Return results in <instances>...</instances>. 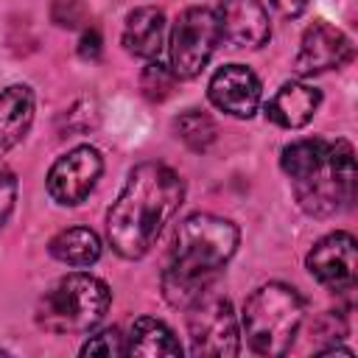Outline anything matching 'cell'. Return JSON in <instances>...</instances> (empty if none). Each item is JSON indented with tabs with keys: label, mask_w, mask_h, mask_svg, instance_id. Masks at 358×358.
Listing matches in <instances>:
<instances>
[{
	"label": "cell",
	"mask_w": 358,
	"mask_h": 358,
	"mask_svg": "<svg viewBox=\"0 0 358 358\" xmlns=\"http://www.w3.org/2000/svg\"><path fill=\"white\" fill-rule=\"evenodd\" d=\"M182 201L185 182L173 168L162 162L134 165L106 215L109 246L126 260H140L151 252Z\"/></svg>",
	"instance_id": "cell-1"
},
{
	"label": "cell",
	"mask_w": 358,
	"mask_h": 358,
	"mask_svg": "<svg viewBox=\"0 0 358 358\" xmlns=\"http://www.w3.org/2000/svg\"><path fill=\"white\" fill-rule=\"evenodd\" d=\"M241 232L229 218L213 213L187 215L171 243L162 268V296L168 305L185 310L204 291L215 288V280L232 260Z\"/></svg>",
	"instance_id": "cell-2"
},
{
	"label": "cell",
	"mask_w": 358,
	"mask_h": 358,
	"mask_svg": "<svg viewBox=\"0 0 358 358\" xmlns=\"http://www.w3.org/2000/svg\"><path fill=\"white\" fill-rule=\"evenodd\" d=\"M112 305L109 285L90 271H70L59 277L36 305V324L56 336L90 333L101 324Z\"/></svg>",
	"instance_id": "cell-3"
},
{
	"label": "cell",
	"mask_w": 358,
	"mask_h": 358,
	"mask_svg": "<svg viewBox=\"0 0 358 358\" xmlns=\"http://www.w3.org/2000/svg\"><path fill=\"white\" fill-rule=\"evenodd\" d=\"M305 305L296 288L285 282H266L249 294L243 302L241 324L252 352L257 355H285L302 324Z\"/></svg>",
	"instance_id": "cell-4"
},
{
	"label": "cell",
	"mask_w": 358,
	"mask_h": 358,
	"mask_svg": "<svg viewBox=\"0 0 358 358\" xmlns=\"http://www.w3.org/2000/svg\"><path fill=\"white\" fill-rule=\"evenodd\" d=\"M355 151L347 140H327L324 154L305 168L302 173L291 176L294 196L299 207L313 218H330L352 204L355 199Z\"/></svg>",
	"instance_id": "cell-5"
},
{
	"label": "cell",
	"mask_w": 358,
	"mask_h": 358,
	"mask_svg": "<svg viewBox=\"0 0 358 358\" xmlns=\"http://www.w3.org/2000/svg\"><path fill=\"white\" fill-rule=\"evenodd\" d=\"M187 338L193 355L232 358L241 352V324L232 302L218 291H204L187 308Z\"/></svg>",
	"instance_id": "cell-6"
},
{
	"label": "cell",
	"mask_w": 358,
	"mask_h": 358,
	"mask_svg": "<svg viewBox=\"0 0 358 358\" xmlns=\"http://www.w3.org/2000/svg\"><path fill=\"white\" fill-rule=\"evenodd\" d=\"M218 42L221 31L215 11L207 6H190L173 20L168 39V67L176 78H196L207 67Z\"/></svg>",
	"instance_id": "cell-7"
},
{
	"label": "cell",
	"mask_w": 358,
	"mask_h": 358,
	"mask_svg": "<svg viewBox=\"0 0 358 358\" xmlns=\"http://www.w3.org/2000/svg\"><path fill=\"white\" fill-rule=\"evenodd\" d=\"M103 173V157L92 145H78L59 157L48 171V193L62 207L81 204Z\"/></svg>",
	"instance_id": "cell-8"
},
{
	"label": "cell",
	"mask_w": 358,
	"mask_h": 358,
	"mask_svg": "<svg viewBox=\"0 0 358 358\" xmlns=\"http://www.w3.org/2000/svg\"><path fill=\"white\" fill-rule=\"evenodd\" d=\"M305 266L316 282L333 291H347L352 288L358 277V246L350 232H330L319 238L308 257Z\"/></svg>",
	"instance_id": "cell-9"
},
{
	"label": "cell",
	"mask_w": 358,
	"mask_h": 358,
	"mask_svg": "<svg viewBox=\"0 0 358 358\" xmlns=\"http://www.w3.org/2000/svg\"><path fill=\"white\" fill-rule=\"evenodd\" d=\"M352 56V42L344 31H338L336 25L316 20L310 28H305L302 39H299V50L294 56V73L299 78H310L327 70H336L341 64H347Z\"/></svg>",
	"instance_id": "cell-10"
},
{
	"label": "cell",
	"mask_w": 358,
	"mask_h": 358,
	"mask_svg": "<svg viewBox=\"0 0 358 358\" xmlns=\"http://www.w3.org/2000/svg\"><path fill=\"white\" fill-rule=\"evenodd\" d=\"M260 95H263L260 78L246 64H224L213 73L207 84L210 103L238 120H246L257 112Z\"/></svg>",
	"instance_id": "cell-11"
},
{
	"label": "cell",
	"mask_w": 358,
	"mask_h": 358,
	"mask_svg": "<svg viewBox=\"0 0 358 358\" xmlns=\"http://www.w3.org/2000/svg\"><path fill=\"white\" fill-rule=\"evenodd\" d=\"M215 17L221 39L232 48L260 50L271 36L268 14L260 0H221Z\"/></svg>",
	"instance_id": "cell-12"
},
{
	"label": "cell",
	"mask_w": 358,
	"mask_h": 358,
	"mask_svg": "<svg viewBox=\"0 0 358 358\" xmlns=\"http://www.w3.org/2000/svg\"><path fill=\"white\" fill-rule=\"evenodd\" d=\"M322 92L305 81H285L268 101L266 117L282 129H302L319 109Z\"/></svg>",
	"instance_id": "cell-13"
},
{
	"label": "cell",
	"mask_w": 358,
	"mask_h": 358,
	"mask_svg": "<svg viewBox=\"0 0 358 358\" xmlns=\"http://www.w3.org/2000/svg\"><path fill=\"white\" fill-rule=\"evenodd\" d=\"M36 98L28 84H11L0 92V157L31 131Z\"/></svg>",
	"instance_id": "cell-14"
},
{
	"label": "cell",
	"mask_w": 358,
	"mask_h": 358,
	"mask_svg": "<svg viewBox=\"0 0 358 358\" xmlns=\"http://www.w3.org/2000/svg\"><path fill=\"white\" fill-rule=\"evenodd\" d=\"M126 53L137 59H157L165 45V14L157 6H140L129 11L123 36H120Z\"/></svg>",
	"instance_id": "cell-15"
},
{
	"label": "cell",
	"mask_w": 358,
	"mask_h": 358,
	"mask_svg": "<svg viewBox=\"0 0 358 358\" xmlns=\"http://www.w3.org/2000/svg\"><path fill=\"white\" fill-rule=\"evenodd\" d=\"M126 352L140 355V358H162V355L176 358L185 350L168 324H162L159 319H151V316H140L129 330Z\"/></svg>",
	"instance_id": "cell-16"
},
{
	"label": "cell",
	"mask_w": 358,
	"mask_h": 358,
	"mask_svg": "<svg viewBox=\"0 0 358 358\" xmlns=\"http://www.w3.org/2000/svg\"><path fill=\"white\" fill-rule=\"evenodd\" d=\"M103 246H101V238L87 229V227H70V229H62L59 235H53L50 241V255L64 263V266H73V268H87L92 263H98Z\"/></svg>",
	"instance_id": "cell-17"
},
{
	"label": "cell",
	"mask_w": 358,
	"mask_h": 358,
	"mask_svg": "<svg viewBox=\"0 0 358 358\" xmlns=\"http://www.w3.org/2000/svg\"><path fill=\"white\" fill-rule=\"evenodd\" d=\"M173 131L190 151H207L218 137L215 120L201 109H187V112L176 115L173 117Z\"/></svg>",
	"instance_id": "cell-18"
},
{
	"label": "cell",
	"mask_w": 358,
	"mask_h": 358,
	"mask_svg": "<svg viewBox=\"0 0 358 358\" xmlns=\"http://www.w3.org/2000/svg\"><path fill=\"white\" fill-rule=\"evenodd\" d=\"M176 81L179 78L173 76V70L168 64H159L157 59H148L145 67H143V73H140V90L154 103H162L165 98H171Z\"/></svg>",
	"instance_id": "cell-19"
},
{
	"label": "cell",
	"mask_w": 358,
	"mask_h": 358,
	"mask_svg": "<svg viewBox=\"0 0 358 358\" xmlns=\"http://www.w3.org/2000/svg\"><path fill=\"white\" fill-rule=\"evenodd\" d=\"M81 355H103V358H112V355H126V341L120 336V330H103V333H95L84 341L81 347Z\"/></svg>",
	"instance_id": "cell-20"
},
{
	"label": "cell",
	"mask_w": 358,
	"mask_h": 358,
	"mask_svg": "<svg viewBox=\"0 0 358 358\" xmlns=\"http://www.w3.org/2000/svg\"><path fill=\"white\" fill-rule=\"evenodd\" d=\"M50 17H53V22L62 25V28H76V25L84 22L87 11H84L81 0H53Z\"/></svg>",
	"instance_id": "cell-21"
},
{
	"label": "cell",
	"mask_w": 358,
	"mask_h": 358,
	"mask_svg": "<svg viewBox=\"0 0 358 358\" xmlns=\"http://www.w3.org/2000/svg\"><path fill=\"white\" fill-rule=\"evenodd\" d=\"M14 201H17V179H14L11 168L0 159V227L8 221Z\"/></svg>",
	"instance_id": "cell-22"
},
{
	"label": "cell",
	"mask_w": 358,
	"mask_h": 358,
	"mask_svg": "<svg viewBox=\"0 0 358 358\" xmlns=\"http://www.w3.org/2000/svg\"><path fill=\"white\" fill-rule=\"evenodd\" d=\"M101 45H103L101 31H98L95 25H87V28L81 31V39H78V56L87 59V62H95V59L101 56Z\"/></svg>",
	"instance_id": "cell-23"
},
{
	"label": "cell",
	"mask_w": 358,
	"mask_h": 358,
	"mask_svg": "<svg viewBox=\"0 0 358 358\" xmlns=\"http://www.w3.org/2000/svg\"><path fill=\"white\" fill-rule=\"evenodd\" d=\"M271 6H274V11L280 14V17H285V20H296L302 11H305V6H308V0H268Z\"/></svg>",
	"instance_id": "cell-24"
}]
</instances>
